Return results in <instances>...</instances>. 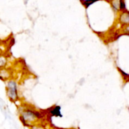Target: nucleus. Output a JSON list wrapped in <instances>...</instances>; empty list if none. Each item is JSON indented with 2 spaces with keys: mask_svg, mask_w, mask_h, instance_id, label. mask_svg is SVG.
Listing matches in <instances>:
<instances>
[{
  "mask_svg": "<svg viewBox=\"0 0 129 129\" xmlns=\"http://www.w3.org/2000/svg\"><path fill=\"white\" fill-rule=\"evenodd\" d=\"M40 114L38 111L31 109H24L20 113V120L23 123L28 126H33L40 119Z\"/></svg>",
  "mask_w": 129,
  "mask_h": 129,
  "instance_id": "obj_1",
  "label": "nucleus"
},
{
  "mask_svg": "<svg viewBox=\"0 0 129 129\" xmlns=\"http://www.w3.org/2000/svg\"><path fill=\"white\" fill-rule=\"evenodd\" d=\"M6 91L7 97L12 102L18 101L19 98L17 82L13 79L7 80L6 85Z\"/></svg>",
  "mask_w": 129,
  "mask_h": 129,
  "instance_id": "obj_2",
  "label": "nucleus"
},
{
  "mask_svg": "<svg viewBox=\"0 0 129 129\" xmlns=\"http://www.w3.org/2000/svg\"><path fill=\"white\" fill-rule=\"evenodd\" d=\"M108 2L111 6L116 12H121L126 10V5L125 0H109Z\"/></svg>",
  "mask_w": 129,
  "mask_h": 129,
  "instance_id": "obj_3",
  "label": "nucleus"
},
{
  "mask_svg": "<svg viewBox=\"0 0 129 129\" xmlns=\"http://www.w3.org/2000/svg\"><path fill=\"white\" fill-rule=\"evenodd\" d=\"M118 22L121 24L128 25L129 14L127 10L120 12L119 15H118Z\"/></svg>",
  "mask_w": 129,
  "mask_h": 129,
  "instance_id": "obj_4",
  "label": "nucleus"
},
{
  "mask_svg": "<svg viewBox=\"0 0 129 129\" xmlns=\"http://www.w3.org/2000/svg\"><path fill=\"white\" fill-rule=\"evenodd\" d=\"M8 64V58L5 54L0 53V70L6 68Z\"/></svg>",
  "mask_w": 129,
  "mask_h": 129,
  "instance_id": "obj_5",
  "label": "nucleus"
},
{
  "mask_svg": "<svg viewBox=\"0 0 129 129\" xmlns=\"http://www.w3.org/2000/svg\"><path fill=\"white\" fill-rule=\"evenodd\" d=\"M10 75L11 73L8 70L6 69V68L0 70V79L3 80H8L10 79Z\"/></svg>",
  "mask_w": 129,
  "mask_h": 129,
  "instance_id": "obj_6",
  "label": "nucleus"
},
{
  "mask_svg": "<svg viewBox=\"0 0 129 129\" xmlns=\"http://www.w3.org/2000/svg\"><path fill=\"white\" fill-rule=\"evenodd\" d=\"M50 114L52 116H62L61 111H60V107L59 106H55L52 108L50 110Z\"/></svg>",
  "mask_w": 129,
  "mask_h": 129,
  "instance_id": "obj_7",
  "label": "nucleus"
},
{
  "mask_svg": "<svg viewBox=\"0 0 129 129\" xmlns=\"http://www.w3.org/2000/svg\"><path fill=\"white\" fill-rule=\"evenodd\" d=\"M98 1H99V0H81V3L86 8H88L89 6H91Z\"/></svg>",
  "mask_w": 129,
  "mask_h": 129,
  "instance_id": "obj_8",
  "label": "nucleus"
},
{
  "mask_svg": "<svg viewBox=\"0 0 129 129\" xmlns=\"http://www.w3.org/2000/svg\"><path fill=\"white\" fill-rule=\"evenodd\" d=\"M30 129H44V127H42V126H39V125H33V126H31V127L30 128Z\"/></svg>",
  "mask_w": 129,
  "mask_h": 129,
  "instance_id": "obj_9",
  "label": "nucleus"
},
{
  "mask_svg": "<svg viewBox=\"0 0 129 129\" xmlns=\"http://www.w3.org/2000/svg\"><path fill=\"white\" fill-rule=\"evenodd\" d=\"M107 1H109V0H107Z\"/></svg>",
  "mask_w": 129,
  "mask_h": 129,
  "instance_id": "obj_10",
  "label": "nucleus"
}]
</instances>
